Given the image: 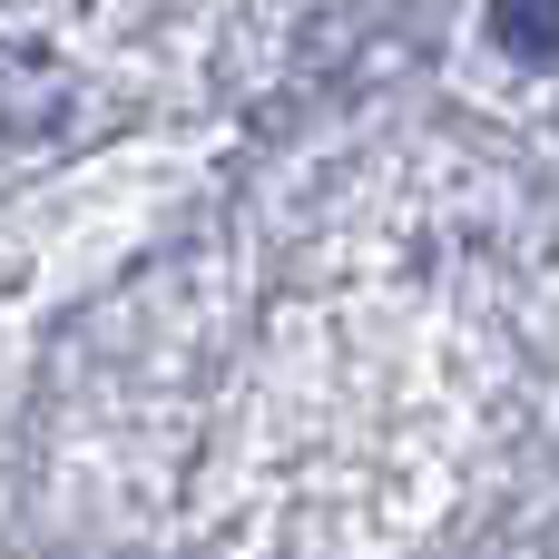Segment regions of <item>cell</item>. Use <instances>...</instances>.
<instances>
[{"mask_svg": "<svg viewBox=\"0 0 559 559\" xmlns=\"http://www.w3.org/2000/svg\"><path fill=\"white\" fill-rule=\"evenodd\" d=\"M491 29H501V49L511 59H531V69H550V0H491Z\"/></svg>", "mask_w": 559, "mask_h": 559, "instance_id": "1", "label": "cell"}]
</instances>
